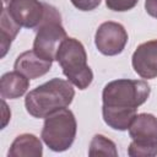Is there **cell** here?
Segmentation results:
<instances>
[{
	"mask_svg": "<svg viewBox=\"0 0 157 157\" xmlns=\"http://www.w3.org/2000/svg\"><path fill=\"white\" fill-rule=\"evenodd\" d=\"M151 87L144 80L118 78L108 82L102 92L104 123L119 131L129 129L137 115V108L150 97Z\"/></svg>",
	"mask_w": 157,
	"mask_h": 157,
	"instance_id": "1",
	"label": "cell"
},
{
	"mask_svg": "<svg viewBox=\"0 0 157 157\" xmlns=\"http://www.w3.org/2000/svg\"><path fill=\"white\" fill-rule=\"evenodd\" d=\"M75 97V90L70 81L54 77L48 82L29 91L25 98V105L28 114L42 119L48 115L67 108Z\"/></svg>",
	"mask_w": 157,
	"mask_h": 157,
	"instance_id": "2",
	"label": "cell"
},
{
	"mask_svg": "<svg viewBox=\"0 0 157 157\" xmlns=\"http://www.w3.org/2000/svg\"><path fill=\"white\" fill-rule=\"evenodd\" d=\"M55 60L63 69V74L78 90H86L93 80V72L87 65V54L83 44L71 37H66L55 55Z\"/></svg>",
	"mask_w": 157,
	"mask_h": 157,
	"instance_id": "3",
	"label": "cell"
},
{
	"mask_svg": "<svg viewBox=\"0 0 157 157\" xmlns=\"http://www.w3.org/2000/svg\"><path fill=\"white\" fill-rule=\"evenodd\" d=\"M43 21L37 27V33L33 40V50L40 58L53 61L61 42L67 37L61 25V16L56 7L45 4Z\"/></svg>",
	"mask_w": 157,
	"mask_h": 157,
	"instance_id": "4",
	"label": "cell"
},
{
	"mask_svg": "<svg viewBox=\"0 0 157 157\" xmlns=\"http://www.w3.org/2000/svg\"><path fill=\"white\" fill-rule=\"evenodd\" d=\"M76 131L77 123L74 113L64 108L45 118L40 137L52 151L63 152L74 144Z\"/></svg>",
	"mask_w": 157,
	"mask_h": 157,
	"instance_id": "5",
	"label": "cell"
},
{
	"mask_svg": "<svg viewBox=\"0 0 157 157\" xmlns=\"http://www.w3.org/2000/svg\"><path fill=\"white\" fill-rule=\"evenodd\" d=\"M131 142L128 147L130 157L157 156V118L150 113L135 117L129 126Z\"/></svg>",
	"mask_w": 157,
	"mask_h": 157,
	"instance_id": "6",
	"label": "cell"
},
{
	"mask_svg": "<svg viewBox=\"0 0 157 157\" xmlns=\"http://www.w3.org/2000/svg\"><path fill=\"white\" fill-rule=\"evenodd\" d=\"M128 32L123 25L107 21L99 25L94 34V44L99 53L107 56L120 54L128 43Z\"/></svg>",
	"mask_w": 157,
	"mask_h": 157,
	"instance_id": "7",
	"label": "cell"
},
{
	"mask_svg": "<svg viewBox=\"0 0 157 157\" xmlns=\"http://www.w3.org/2000/svg\"><path fill=\"white\" fill-rule=\"evenodd\" d=\"M10 16L25 28H37L43 21L45 6L39 0H11L6 5Z\"/></svg>",
	"mask_w": 157,
	"mask_h": 157,
	"instance_id": "8",
	"label": "cell"
},
{
	"mask_svg": "<svg viewBox=\"0 0 157 157\" xmlns=\"http://www.w3.org/2000/svg\"><path fill=\"white\" fill-rule=\"evenodd\" d=\"M131 65L142 78L157 77V39L137 45L131 56Z\"/></svg>",
	"mask_w": 157,
	"mask_h": 157,
	"instance_id": "9",
	"label": "cell"
},
{
	"mask_svg": "<svg viewBox=\"0 0 157 157\" xmlns=\"http://www.w3.org/2000/svg\"><path fill=\"white\" fill-rule=\"evenodd\" d=\"M52 64L53 61L40 58L32 49V50L23 52L17 56L13 69L21 72L22 75H25L26 77H28L29 80H33L49 72V70L52 69Z\"/></svg>",
	"mask_w": 157,
	"mask_h": 157,
	"instance_id": "10",
	"label": "cell"
},
{
	"mask_svg": "<svg viewBox=\"0 0 157 157\" xmlns=\"http://www.w3.org/2000/svg\"><path fill=\"white\" fill-rule=\"evenodd\" d=\"M29 80L18 71L6 72L0 78V96L2 99H16L26 93Z\"/></svg>",
	"mask_w": 157,
	"mask_h": 157,
	"instance_id": "11",
	"label": "cell"
},
{
	"mask_svg": "<svg viewBox=\"0 0 157 157\" xmlns=\"http://www.w3.org/2000/svg\"><path fill=\"white\" fill-rule=\"evenodd\" d=\"M42 155V142L33 134H21L16 136L7 152L9 157H40Z\"/></svg>",
	"mask_w": 157,
	"mask_h": 157,
	"instance_id": "12",
	"label": "cell"
},
{
	"mask_svg": "<svg viewBox=\"0 0 157 157\" xmlns=\"http://www.w3.org/2000/svg\"><path fill=\"white\" fill-rule=\"evenodd\" d=\"M21 26L10 16L6 7L1 11V20H0V49H1V58H4L7 50L11 47V43L16 38L17 33L20 32Z\"/></svg>",
	"mask_w": 157,
	"mask_h": 157,
	"instance_id": "13",
	"label": "cell"
},
{
	"mask_svg": "<svg viewBox=\"0 0 157 157\" xmlns=\"http://www.w3.org/2000/svg\"><path fill=\"white\" fill-rule=\"evenodd\" d=\"M88 155L90 156H118L117 146L115 144L105 137L104 135L96 134L91 142H90V148H88Z\"/></svg>",
	"mask_w": 157,
	"mask_h": 157,
	"instance_id": "14",
	"label": "cell"
},
{
	"mask_svg": "<svg viewBox=\"0 0 157 157\" xmlns=\"http://www.w3.org/2000/svg\"><path fill=\"white\" fill-rule=\"evenodd\" d=\"M139 0H105V5L112 11H129L136 6Z\"/></svg>",
	"mask_w": 157,
	"mask_h": 157,
	"instance_id": "15",
	"label": "cell"
},
{
	"mask_svg": "<svg viewBox=\"0 0 157 157\" xmlns=\"http://www.w3.org/2000/svg\"><path fill=\"white\" fill-rule=\"evenodd\" d=\"M70 1L76 9L81 11H92L101 4L102 0H70Z\"/></svg>",
	"mask_w": 157,
	"mask_h": 157,
	"instance_id": "16",
	"label": "cell"
},
{
	"mask_svg": "<svg viewBox=\"0 0 157 157\" xmlns=\"http://www.w3.org/2000/svg\"><path fill=\"white\" fill-rule=\"evenodd\" d=\"M145 10L151 17L157 18V0H145Z\"/></svg>",
	"mask_w": 157,
	"mask_h": 157,
	"instance_id": "17",
	"label": "cell"
},
{
	"mask_svg": "<svg viewBox=\"0 0 157 157\" xmlns=\"http://www.w3.org/2000/svg\"><path fill=\"white\" fill-rule=\"evenodd\" d=\"M2 125H1V129H4L5 126H6V124H7V121H9V119H10V117H11V113H10V110H9V108H7V105H6V103H5V101L2 99Z\"/></svg>",
	"mask_w": 157,
	"mask_h": 157,
	"instance_id": "18",
	"label": "cell"
},
{
	"mask_svg": "<svg viewBox=\"0 0 157 157\" xmlns=\"http://www.w3.org/2000/svg\"><path fill=\"white\" fill-rule=\"evenodd\" d=\"M2 1H4V4H5V5H7V4H9L11 0H2Z\"/></svg>",
	"mask_w": 157,
	"mask_h": 157,
	"instance_id": "19",
	"label": "cell"
}]
</instances>
